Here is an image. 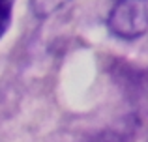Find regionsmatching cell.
<instances>
[{"label":"cell","mask_w":148,"mask_h":142,"mask_svg":"<svg viewBox=\"0 0 148 142\" xmlns=\"http://www.w3.org/2000/svg\"><path fill=\"white\" fill-rule=\"evenodd\" d=\"M107 26L120 39H137L148 30V0H116L109 11Z\"/></svg>","instance_id":"obj_1"},{"label":"cell","mask_w":148,"mask_h":142,"mask_svg":"<svg viewBox=\"0 0 148 142\" xmlns=\"http://www.w3.org/2000/svg\"><path fill=\"white\" fill-rule=\"evenodd\" d=\"M28 2H30L32 13L40 19H45L49 15H53L54 11H58L60 7H64L71 0H28Z\"/></svg>","instance_id":"obj_2"},{"label":"cell","mask_w":148,"mask_h":142,"mask_svg":"<svg viewBox=\"0 0 148 142\" xmlns=\"http://www.w3.org/2000/svg\"><path fill=\"white\" fill-rule=\"evenodd\" d=\"M13 4L15 0H0V39L8 32L11 24V15H13Z\"/></svg>","instance_id":"obj_3"},{"label":"cell","mask_w":148,"mask_h":142,"mask_svg":"<svg viewBox=\"0 0 148 142\" xmlns=\"http://www.w3.org/2000/svg\"><path fill=\"white\" fill-rule=\"evenodd\" d=\"M92 142H120V139L114 133H101V135H98Z\"/></svg>","instance_id":"obj_4"}]
</instances>
